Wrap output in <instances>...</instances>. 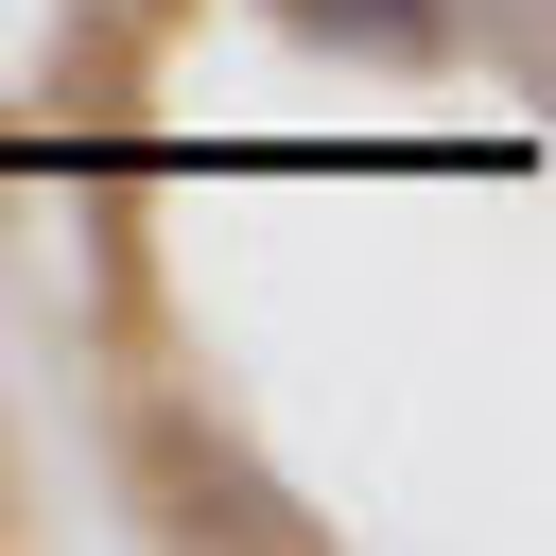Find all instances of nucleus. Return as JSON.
<instances>
[{"label":"nucleus","instance_id":"obj_2","mask_svg":"<svg viewBox=\"0 0 556 556\" xmlns=\"http://www.w3.org/2000/svg\"><path fill=\"white\" fill-rule=\"evenodd\" d=\"M278 35H313V52H348V70H452L469 52V0H261Z\"/></svg>","mask_w":556,"mask_h":556},{"label":"nucleus","instance_id":"obj_1","mask_svg":"<svg viewBox=\"0 0 556 556\" xmlns=\"http://www.w3.org/2000/svg\"><path fill=\"white\" fill-rule=\"evenodd\" d=\"M122 486H139V521L191 539V556H330V521H313L243 434H208L191 400H139V417H122Z\"/></svg>","mask_w":556,"mask_h":556},{"label":"nucleus","instance_id":"obj_3","mask_svg":"<svg viewBox=\"0 0 556 556\" xmlns=\"http://www.w3.org/2000/svg\"><path fill=\"white\" fill-rule=\"evenodd\" d=\"M122 17H139V35H156V17H174V0H122Z\"/></svg>","mask_w":556,"mask_h":556}]
</instances>
